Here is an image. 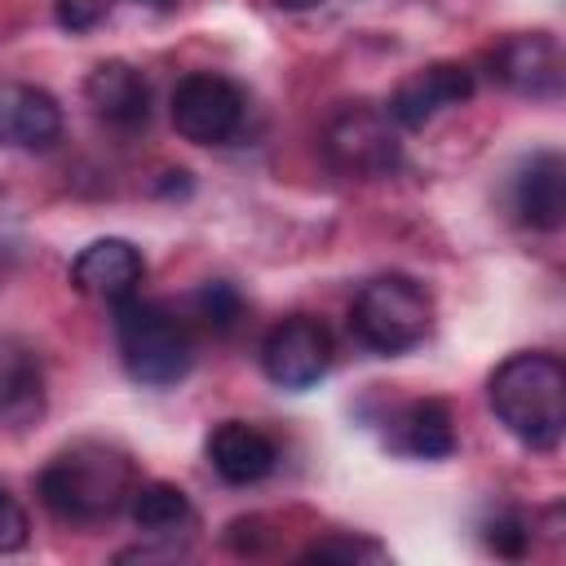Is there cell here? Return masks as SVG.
Segmentation results:
<instances>
[{
	"mask_svg": "<svg viewBox=\"0 0 566 566\" xmlns=\"http://www.w3.org/2000/svg\"><path fill=\"white\" fill-rule=\"evenodd\" d=\"M323 159L332 172L354 177V181L389 177L402 164L398 124L389 119V111L367 106V102L340 106L323 128Z\"/></svg>",
	"mask_w": 566,
	"mask_h": 566,
	"instance_id": "cell-5",
	"label": "cell"
},
{
	"mask_svg": "<svg viewBox=\"0 0 566 566\" xmlns=\"http://www.w3.org/2000/svg\"><path fill=\"white\" fill-rule=\"evenodd\" d=\"M84 102L111 128H137L150 115V84L133 62L106 57L84 75Z\"/></svg>",
	"mask_w": 566,
	"mask_h": 566,
	"instance_id": "cell-12",
	"label": "cell"
},
{
	"mask_svg": "<svg viewBox=\"0 0 566 566\" xmlns=\"http://www.w3.org/2000/svg\"><path fill=\"white\" fill-rule=\"evenodd\" d=\"M137 4H150V9H159V13H168V9H177V0H137Z\"/></svg>",
	"mask_w": 566,
	"mask_h": 566,
	"instance_id": "cell-24",
	"label": "cell"
},
{
	"mask_svg": "<svg viewBox=\"0 0 566 566\" xmlns=\"http://www.w3.org/2000/svg\"><path fill=\"white\" fill-rule=\"evenodd\" d=\"M128 513H133V526L142 535H150V539H177V535L195 531V504L172 482H142V486H133Z\"/></svg>",
	"mask_w": 566,
	"mask_h": 566,
	"instance_id": "cell-16",
	"label": "cell"
},
{
	"mask_svg": "<svg viewBox=\"0 0 566 566\" xmlns=\"http://www.w3.org/2000/svg\"><path fill=\"white\" fill-rule=\"evenodd\" d=\"M137 486L128 451L111 442H71L40 469V500L57 522L97 526L111 522Z\"/></svg>",
	"mask_w": 566,
	"mask_h": 566,
	"instance_id": "cell-1",
	"label": "cell"
},
{
	"mask_svg": "<svg viewBox=\"0 0 566 566\" xmlns=\"http://www.w3.org/2000/svg\"><path fill=\"white\" fill-rule=\"evenodd\" d=\"M301 557L305 562H385V548L367 535H327V539H314Z\"/></svg>",
	"mask_w": 566,
	"mask_h": 566,
	"instance_id": "cell-19",
	"label": "cell"
},
{
	"mask_svg": "<svg viewBox=\"0 0 566 566\" xmlns=\"http://www.w3.org/2000/svg\"><path fill=\"white\" fill-rule=\"evenodd\" d=\"M513 217L531 230H557L566 217V164L557 150H535L509 186Z\"/></svg>",
	"mask_w": 566,
	"mask_h": 566,
	"instance_id": "cell-11",
	"label": "cell"
},
{
	"mask_svg": "<svg viewBox=\"0 0 566 566\" xmlns=\"http://www.w3.org/2000/svg\"><path fill=\"white\" fill-rule=\"evenodd\" d=\"M495 80L522 97H553L562 88V53L557 40L535 31V35H513L491 53Z\"/></svg>",
	"mask_w": 566,
	"mask_h": 566,
	"instance_id": "cell-14",
	"label": "cell"
},
{
	"mask_svg": "<svg viewBox=\"0 0 566 566\" xmlns=\"http://www.w3.org/2000/svg\"><path fill=\"white\" fill-rule=\"evenodd\" d=\"M115 345H119L124 371L150 389L177 385L195 367V340H190L186 323L159 301H137V296L119 301L115 305Z\"/></svg>",
	"mask_w": 566,
	"mask_h": 566,
	"instance_id": "cell-3",
	"label": "cell"
},
{
	"mask_svg": "<svg viewBox=\"0 0 566 566\" xmlns=\"http://www.w3.org/2000/svg\"><path fill=\"white\" fill-rule=\"evenodd\" d=\"M40 394H44V376L35 354L18 340H0V420L18 424L31 411H40Z\"/></svg>",
	"mask_w": 566,
	"mask_h": 566,
	"instance_id": "cell-17",
	"label": "cell"
},
{
	"mask_svg": "<svg viewBox=\"0 0 566 566\" xmlns=\"http://www.w3.org/2000/svg\"><path fill=\"white\" fill-rule=\"evenodd\" d=\"M389 447L416 460H447L455 451L451 411L438 398H416L389 420Z\"/></svg>",
	"mask_w": 566,
	"mask_h": 566,
	"instance_id": "cell-15",
	"label": "cell"
},
{
	"mask_svg": "<svg viewBox=\"0 0 566 566\" xmlns=\"http://www.w3.org/2000/svg\"><path fill=\"white\" fill-rule=\"evenodd\" d=\"M473 71L464 62H429L420 71H411L394 97H389V119L398 128H424L429 119L464 106L473 97Z\"/></svg>",
	"mask_w": 566,
	"mask_h": 566,
	"instance_id": "cell-8",
	"label": "cell"
},
{
	"mask_svg": "<svg viewBox=\"0 0 566 566\" xmlns=\"http://www.w3.org/2000/svg\"><path fill=\"white\" fill-rule=\"evenodd\" d=\"M27 539H31V522H27V509L0 486V557L4 553H18V548H27Z\"/></svg>",
	"mask_w": 566,
	"mask_h": 566,
	"instance_id": "cell-21",
	"label": "cell"
},
{
	"mask_svg": "<svg viewBox=\"0 0 566 566\" xmlns=\"http://www.w3.org/2000/svg\"><path fill=\"white\" fill-rule=\"evenodd\" d=\"M482 539L495 557H522L526 544H531V526L522 513H495L486 526H482Z\"/></svg>",
	"mask_w": 566,
	"mask_h": 566,
	"instance_id": "cell-20",
	"label": "cell"
},
{
	"mask_svg": "<svg viewBox=\"0 0 566 566\" xmlns=\"http://www.w3.org/2000/svg\"><path fill=\"white\" fill-rule=\"evenodd\" d=\"M349 327L371 354H407L433 327V301L411 274H376L349 305Z\"/></svg>",
	"mask_w": 566,
	"mask_h": 566,
	"instance_id": "cell-4",
	"label": "cell"
},
{
	"mask_svg": "<svg viewBox=\"0 0 566 566\" xmlns=\"http://www.w3.org/2000/svg\"><path fill=\"white\" fill-rule=\"evenodd\" d=\"M208 464L221 482L230 486H252L261 478L274 473L279 464V447L265 429L248 424V420H221L208 433Z\"/></svg>",
	"mask_w": 566,
	"mask_h": 566,
	"instance_id": "cell-13",
	"label": "cell"
},
{
	"mask_svg": "<svg viewBox=\"0 0 566 566\" xmlns=\"http://www.w3.org/2000/svg\"><path fill=\"white\" fill-rule=\"evenodd\" d=\"M119 0H53V13H57V22L66 27V31H93L111 9H115Z\"/></svg>",
	"mask_w": 566,
	"mask_h": 566,
	"instance_id": "cell-22",
	"label": "cell"
},
{
	"mask_svg": "<svg viewBox=\"0 0 566 566\" xmlns=\"http://www.w3.org/2000/svg\"><path fill=\"white\" fill-rule=\"evenodd\" d=\"M195 314L203 318V327L208 332H230L239 318H243V296H239V287L234 283H226V279H208L199 292H195Z\"/></svg>",
	"mask_w": 566,
	"mask_h": 566,
	"instance_id": "cell-18",
	"label": "cell"
},
{
	"mask_svg": "<svg viewBox=\"0 0 566 566\" xmlns=\"http://www.w3.org/2000/svg\"><path fill=\"white\" fill-rule=\"evenodd\" d=\"M279 9H314V4H323V0H274Z\"/></svg>",
	"mask_w": 566,
	"mask_h": 566,
	"instance_id": "cell-23",
	"label": "cell"
},
{
	"mask_svg": "<svg viewBox=\"0 0 566 566\" xmlns=\"http://www.w3.org/2000/svg\"><path fill=\"white\" fill-rule=\"evenodd\" d=\"M243 88L217 71H190L172 88V128L195 146H226L243 128Z\"/></svg>",
	"mask_w": 566,
	"mask_h": 566,
	"instance_id": "cell-6",
	"label": "cell"
},
{
	"mask_svg": "<svg viewBox=\"0 0 566 566\" xmlns=\"http://www.w3.org/2000/svg\"><path fill=\"white\" fill-rule=\"evenodd\" d=\"M142 279H146V261L128 239H93L71 261V283L84 296L106 301V305H119V301L137 296Z\"/></svg>",
	"mask_w": 566,
	"mask_h": 566,
	"instance_id": "cell-9",
	"label": "cell"
},
{
	"mask_svg": "<svg viewBox=\"0 0 566 566\" xmlns=\"http://www.w3.org/2000/svg\"><path fill=\"white\" fill-rule=\"evenodd\" d=\"M57 137H62L57 97L27 80H0V146L49 150Z\"/></svg>",
	"mask_w": 566,
	"mask_h": 566,
	"instance_id": "cell-10",
	"label": "cell"
},
{
	"mask_svg": "<svg viewBox=\"0 0 566 566\" xmlns=\"http://www.w3.org/2000/svg\"><path fill=\"white\" fill-rule=\"evenodd\" d=\"M486 398L495 420L531 451H557L566 433V367L557 354L517 349L509 354L491 380Z\"/></svg>",
	"mask_w": 566,
	"mask_h": 566,
	"instance_id": "cell-2",
	"label": "cell"
},
{
	"mask_svg": "<svg viewBox=\"0 0 566 566\" xmlns=\"http://www.w3.org/2000/svg\"><path fill=\"white\" fill-rule=\"evenodd\" d=\"M332 367V336L318 318L292 314L283 323H274L261 340V371L270 385L279 389H314Z\"/></svg>",
	"mask_w": 566,
	"mask_h": 566,
	"instance_id": "cell-7",
	"label": "cell"
}]
</instances>
